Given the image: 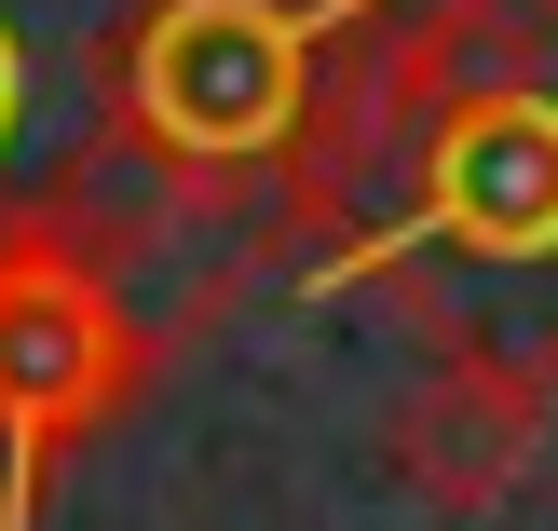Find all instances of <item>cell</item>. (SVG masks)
Here are the masks:
<instances>
[{"mask_svg": "<svg viewBox=\"0 0 558 531\" xmlns=\"http://www.w3.org/2000/svg\"><path fill=\"white\" fill-rule=\"evenodd\" d=\"M354 273H396L436 354L558 382V0H423L396 191Z\"/></svg>", "mask_w": 558, "mask_h": 531, "instance_id": "6da1fadb", "label": "cell"}, {"mask_svg": "<svg viewBox=\"0 0 558 531\" xmlns=\"http://www.w3.org/2000/svg\"><path fill=\"white\" fill-rule=\"evenodd\" d=\"M354 0H136L109 27V123L163 191H272L327 27Z\"/></svg>", "mask_w": 558, "mask_h": 531, "instance_id": "7a4b0ae2", "label": "cell"}, {"mask_svg": "<svg viewBox=\"0 0 558 531\" xmlns=\"http://www.w3.org/2000/svg\"><path fill=\"white\" fill-rule=\"evenodd\" d=\"M136 396H150V327L123 300V260L69 205H27L0 232V531L41 518V478Z\"/></svg>", "mask_w": 558, "mask_h": 531, "instance_id": "3957f363", "label": "cell"}, {"mask_svg": "<svg viewBox=\"0 0 558 531\" xmlns=\"http://www.w3.org/2000/svg\"><path fill=\"white\" fill-rule=\"evenodd\" d=\"M545 423H558L545 382L490 369V354H436L381 423V463H396V491L423 518H505L545 463Z\"/></svg>", "mask_w": 558, "mask_h": 531, "instance_id": "277c9868", "label": "cell"}, {"mask_svg": "<svg viewBox=\"0 0 558 531\" xmlns=\"http://www.w3.org/2000/svg\"><path fill=\"white\" fill-rule=\"evenodd\" d=\"M14 123H27V55H14V27H0V150H14Z\"/></svg>", "mask_w": 558, "mask_h": 531, "instance_id": "5b68a950", "label": "cell"}]
</instances>
